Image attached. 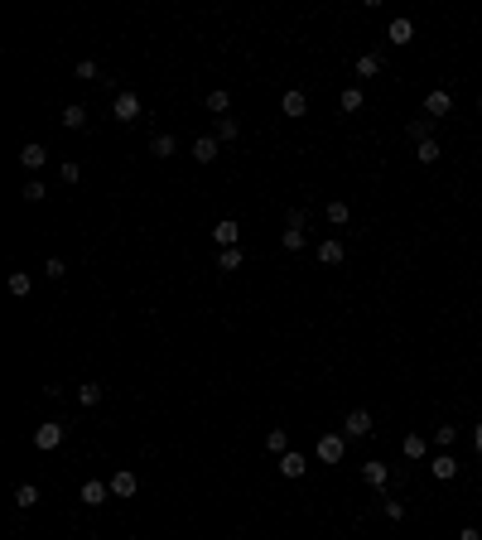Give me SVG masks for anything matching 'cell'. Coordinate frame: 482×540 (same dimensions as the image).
Here are the masks:
<instances>
[{"mask_svg": "<svg viewBox=\"0 0 482 540\" xmlns=\"http://www.w3.org/2000/svg\"><path fill=\"white\" fill-rule=\"evenodd\" d=\"M111 116H116L121 125L140 121V97H135V92H116V102H111Z\"/></svg>", "mask_w": 482, "mask_h": 540, "instance_id": "cell-1", "label": "cell"}, {"mask_svg": "<svg viewBox=\"0 0 482 540\" xmlns=\"http://www.w3.org/2000/svg\"><path fill=\"white\" fill-rule=\"evenodd\" d=\"M323 463H343V453H347V439L343 434H318V448H313Z\"/></svg>", "mask_w": 482, "mask_h": 540, "instance_id": "cell-2", "label": "cell"}, {"mask_svg": "<svg viewBox=\"0 0 482 540\" xmlns=\"http://www.w3.org/2000/svg\"><path fill=\"white\" fill-rule=\"evenodd\" d=\"M63 434H68L63 420H49V425H39V430H34V448H44V453H49V448H58V444H63Z\"/></svg>", "mask_w": 482, "mask_h": 540, "instance_id": "cell-3", "label": "cell"}, {"mask_svg": "<svg viewBox=\"0 0 482 540\" xmlns=\"http://www.w3.org/2000/svg\"><path fill=\"white\" fill-rule=\"evenodd\" d=\"M372 425H377V420H372V410H352V415L343 420V434H347V439H367Z\"/></svg>", "mask_w": 482, "mask_h": 540, "instance_id": "cell-4", "label": "cell"}, {"mask_svg": "<svg viewBox=\"0 0 482 540\" xmlns=\"http://www.w3.org/2000/svg\"><path fill=\"white\" fill-rule=\"evenodd\" d=\"M217 150H222V140H217V135H198V140H193V159H198V164H212V159H217Z\"/></svg>", "mask_w": 482, "mask_h": 540, "instance_id": "cell-5", "label": "cell"}, {"mask_svg": "<svg viewBox=\"0 0 482 540\" xmlns=\"http://www.w3.org/2000/svg\"><path fill=\"white\" fill-rule=\"evenodd\" d=\"M236 236H241V227H236L232 217H222V222L212 227V241H217V251H227V246H236Z\"/></svg>", "mask_w": 482, "mask_h": 540, "instance_id": "cell-6", "label": "cell"}, {"mask_svg": "<svg viewBox=\"0 0 482 540\" xmlns=\"http://www.w3.org/2000/svg\"><path fill=\"white\" fill-rule=\"evenodd\" d=\"M449 111H454V97H449V92L434 87V92L424 97V116H429V121H434V116H449Z\"/></svg>", "mask_w": 482, "mask_h": 540, "instance_id": "cell-7", "label": "cell"}, {"mask_svg": "<svg viewBox=\"0 0 482 540\" xmlns=\"http://www.w3.org/2000/svg\"><path fill=\"white\" fill-rule=\"evenodd\" d=\"M429 473H434L439 482H449V478L458 473V458H454V453H434V458H429Z\"/></svg>", "mask_w": 482, "mask_h": 540, "instance_id": "cell-8", "label": "cell"}, {"mask_svg": "<svg viewBox=\"0 0 482 540\" xmlns=\"http://www.w3.org/2000/svg\"><path fill=\"white\" fill-rule=\"evenodd\" d=\"M111 497V482H101V478H92V482H83V502L87 507H101Z\"/></svg>", "mask_w": 482, "mask_h": 540, "instance_id": "cell-9", "label": "cell"}, {"mask_svg": "<svg viewBox=\"0 0 482 540\" xmlns=\"http://www.w3.org/2000/svg\"><path fill=\"white\" fill-rule=\"evenodd\" d=\"M19 164H24V169H44V164H49V150H44V145H34V140H29V145H24V150H19Z\"/></svg>", "mask_w": 482, "mask_h": 540, "instance_id": "cell-10", "label": "cell"}, {"mask_svg": "<svg viewBox=\"0 0 482 540\" xmlns=\"http://www.w3.org/2000/svg\"><path fill=\"white\" fill-rule=\"evenodd\" d=\"M400 448H405V458H410V463H420V458L429 453V439H424V434H405V439H400Z\"/></svg>", "mask_w": 482, "mask_h": 540, "instance_id": "cell-11", "label": "cell"}, {"mask_svg": "<svg viewBox=\"0 0 482 540\" xmlns=\"http://www.w3.org/2000/svg\"><path fill=\"white\" fill-rule=\"evenodd\" d=\"M135 487H140V482H135L130 468H121V473L111 478V497H135Z\"/></svg>", "mask_w": 482, "mask_h": 540, "instance_id": "cell-12", "label": "cell"}, {"mask_svg": "<svg viewBox=\"0 0 482 540\" xmlns=\"http://www.w3.org/2000/svg\"><path fill=\"white\" fill-rule=\"evenodd\" d=\"M304 468H309V463H304V453H299V448L280 453V473H285V478H304Z\"/></svg>", "mask_w": 482, "mask_h": 540, "instance_id": "cell-13", "label": "cell"}, {"mask_svg": "<svg viewBox=\"0 0 482 540\" xmlns=\"http://www.w3.org/2000/svg\"><path fill=\"white\" fill-rule=\"evenodd\" d=\"M207 111H212V116L222 121V116L232 111V92H227V87H217V92H207Z\"/></svg>", "mask_w": 482, "mask_h": 540, "instance_id": "cell-14", "label": "cell"}, {"mask_svg": "<svg viewBox=\"0 0 482 540\" xmlns=\"http://www.w3.org/2000/svg\"><path fill=\"white\" fill-rule=\"evenodd\" d=\"M362 478H367V482H372V487H386V482H390V468H386V463H377V458H372V463H362Z\"/></svg>", "mask_w": 482, "mask_h": 540, "instance_id": "cell-15", "label": "cell"}, {"mask_svg": "<svg viewBox=\"0 0 482 540\" xmlns=\"http://www.w3.org/2000/svg\"><path fill=\"white\" fill-rule=\"evenodd\" d=\"M174 150H179L174 135H155V140H150V155H155V159H174Z\"/></svg>", "mask_w": 482, "mask_h": 540, "instance_id": "cell-16", "label": "cell"}, {"mask_svg": "<svg viewBox=\"0 0 482 540\" xmlns=\"http://www.w3.org/2000/svg\"><path fill=\"white\" fill-rule=\"evenodd\" d=\"M101 396H106L101 381H83V386H78V401H83V406H101Z\"/></svg>", "mask_w": 482, "mask_h": 540, "instance_id": "cell-17", "label": "cell"}, {"mask_svg": "<svg viewBox=\"0 0 482 540\" xmlns=\"http://www.w3.org/2000/svg\"><path fill=\"white\" fill-rule=\"evenodd\" d=\"M318 261H323V265H338V261H343V241H338V236H328V241L318 246Z\"/></svg>", "mask_w": 482, "mask_h": 540, "instance_id": "cell-18", "label": "cell"}, {"mask_svg": "<svg viewBox=\"0 0 482 540\" xmlns=\"http://www.w3.org/2000/svg\"><path fill=\"white\" fill-rule=\"evenodd\" d=\"M34 502H39V487H34V482H19V487H15V507H19V512H29Z\"/></svg>", "mask_w": 482, "mask_h": 540, "instance_id": "cell-19", "label": "cell"}, {"mask_svg": "<svg viewBox=\"0 0 482 540\" xmlns=\"http://www.w3.org/2000/svg\"><path fill=\"white\" fill-rule=\"evenodd\" d=\"M328 222H333V227H347V222H352V208H347L343 198H333V203H328Z\"/></svg>", "mask_w": 482, "mask_h": 540, "instance_id": "cell-20", "label": "cell"}, {"mask_svg": "<svg viewBox=\"0 0 482 540\" xmlns=\"http://www.w3.org/2000/svg\"><path fill=\"white\" fill-rule=\"evenodd\" d=\"M386 34H390V44H410L415 24H410V19H390V29H386Z\"/></svg>", "mask_w": 482, "mask_h": 540, "instance_id": "cell-21", "label": "cell"}, {"mask_svg": "<svg viewBox=\"0 0 482 540\" xmlns=\"http://www.w3.org/2000/svg\"><path fill=\"white\" fill-rule=\"evenodd\" d=\"M439 155H444V150H439V140H420V145H415V159H420V164H434Z\"/></svg>", "mask_w": 482, "mask_h": 540, "instance_id": "cell-22", "label": "cell"}, {"mask_svg": "<svg viewBox=\"0 0 482 540\" xmlns=\"http://www.w3.org/2000/svg\"><path fill=\"white\" fill-rule=\"evenodd\" d=\"M241 261H246V256H241L236 246H227V251H217V270H241Z\"/></svg>", "mask_w": 482, "mask_h": 540, "instance_id": "cell-23", "label": "cell"}, {"mask_svg": "<svg viewBox=\"0 0 482 540\" xmlns=\"http://www.w3.org/2000/svg\"><path fill=\"white\" fill-rule=\"evenodd\" d=\"M266 448H270V453H275V458H280V453H289V434L280 430V425H275V430L266 434Z\"/></svg>", "mask_w": 482, "mask_h": 540, "instance_id": "cell-24", "label": "cell"}, {"mask_svg": "<svg viewBox=\"0 0 482 540\" xmlns=\"http://www.w3.org/2000/svg\"><path fill=\"white\" fill-rule=\"evenodd\" d=\"M280 107H285V116H304V111H309V97H304V92H285Z\"/></svg>", "mask_w": 482, "mask_h": 540, "instance_id": "cell-25", "label": "cell"}, {"mask_svg": "<svg viewBox=\"0 0 482 540\" xmlns=\"http://www.w3.org/2000/svg\"><path fill=\"white\" fill-rule=\"evenodd\" d=\"M63 125H68V130H83V125H87V111L78 107V102H73V107H63Z\"/></svg>", "mask_w": 482, "mask_h": 540, "instance_id": "cell-26", "label": "cell"}, {"mask_svg": "<svg viewBox=\"0 0 482 540\" xmlns=\"http://www.w3.org/2000/svg\"><path fill=\"white\" fill-rule=\"evenodd\" d=\"M377 73H381V58H377V53H362V58H357V78H377Z\"/></svg>", "mask_w": 482, "mask_h": 540, "instance_id": "cell-27", "label": "cell"}, {"mask_svg": "<svg viewBox=\"0 0 482 540\" xmlns=\"http://www.w3.org/2000/svg\"><path fill=\"white\" fill-rule=\"evenodd\" d=\"M338 107H343V111H362V87H343Z\"/></svg>", "mask_w": 482, "mask_h": 540, "instance_id": "cell-28", "label": "cell"}, {"mask_svg": "<svg viewBox=\"0 0 482 540\" xmlns=\"http://www.w3.org/2000/svg\"><path fill=\"white\" fill-rule=\"evenodd\" d=\"M280 246H285V251H299V246H304V227H285Z\"/></svg>", "mask_w": 482, "mask_h": 540, "instance_id": "cell-29", "label": "cell"}, {"mask_svg": "<svg viewBox=\"0 0 482 540\" xmlns=\"http://www.w3.org/2000/svg\"><path fill=\"white\" fill-rule=\"evenodd\" d=\"M236 130H241V125H236V121H232V116H222V121H217V130H212V135H217V140H236Z\"/></svg>", "mask_w": 482, "mask_h": 540, "instance_id": "cell-30", "label": "cell"}, {"mask_svg": "<svg viewBox=\"0 0 482 540\" xmlns=\"http://www.w3.org/2000/svg\"><path fill=\"white\" fill-rule=\"evenodd\" d=\"M24 198H29V203H44V198H49V189H44L39 179H29V184H24Z\"/></svg>", "mask_w": 482, "mask_h": 540, "instance_id": "cell-31", "label": "cell"}, {"mask_svg": "<svg viewBox=\"0 0 482 540\" xmlns=\"http://www.w3.org/2000/svg\"><path fill=\"white\" fill-rule=\"evenodd\" d=\"M44 275H49V280H63V275H68V265H63L58 256H49V261H44Z\"/></svg>", "mask_w": 482, "mask_h": 540, "instance_id": "cell-32", "label": "cell"}, {"mask_svg": "<svg viewBox=\"0 0 482 540\" xmlns=\"http://www.w3.org/2000/svg\"><path fill=\"white\" fill-rule=\"evenodd\" d=\"M454 425H434V444H439V448H449V444H454Z\"/></svg>", "mask_w": 482, "mask_h": 540, "instance_id": "cell-33", "label": "cell"}, {"mask_svg": "<svg viewBox=\"0 0 482 540\" xmlns=\"http://www.w3.org/2000/svg\"><path fill=\"white\" fill-rule=\"evenodd\" d=\"M410 140H415V145L429 140V116H424V121H410Z\"/></svg>", "mask_w": 482, "mask_h": 540, "instance_id": "cell-34", "label": "cell"}, {"mask_svg": "<svg viewBox=\"0 0 482 540\" xmlns=\"http://www.w3.org/2000/svg\"><path fill=\"white\" fill-rule=\"evenodd\" d=\"M10 295H29V275H24V270L10 275Z\"/></svg>", "mask_w": 482, "mask_h": 540, "instance_id": "cell-35", "label": "cell"}, {"mask_svg": "<svg viewBox=\"0 0 482 540\" xmlns=\"http://www.w3.org/2000/svg\"><path fill=\"white\" fill-rule=\"evenodd\" d=\"M58 174H63V184H78V179H83V169H78L73 159H63V169H58Z\"/></svg>", "mask_w": 482, "mask_h": 540, "instance_id": "cell-36", "label": "cell"}, {"mask_svg": "<svg viewBox=\"0 0 482 540\" xmlns=\"http://www.w3.org/2000/svg\"><path fill=\"white\" fill-rule=\"evenodd\" d=\"M78 78H83V82H96V63H92V58H83V63H78Z\"/></svg>", "mask_w": 482, "mask_h": 540, "instance_id": "cell-37", "label": "cell"}, {"mask_svg": "<svg viewBox=\"0 0 482 540\" xmlns=\"http://www.w3.org/2000/svg\"><path fill=\"white\" fill-rule=\"evenodd\" d=\"M458 540H482V531H478V526H463V531H458Z\"/></svg>", "mask_w": 482, "mask_h": 540, "instance_id": "cell-38", "label": "cell"}, {"mask_svg": "<svg viewBox=\"0 0 482 540\" xmlns=\"http://www.w3.org/2000/svg\"><path fill=\"white\" fill-rule=\"evenodd\" d=\"M473 448H478V453H482V420H478V425H473Z\"/></svg>", "mask_w": 482, "mask_h": 540, "instance_id": "cell-39", "label": "cell"}, {"mask_svg": "<svg viewBox=\"0 0 482 540\" xmlns=\"http://www.w3.org/2000/svg\"><path fill=\"white\" fill-rule=\"evenodd\" d=\"M478 107H482V102H478Z\"/></svg>", "mask_w": 482, "mask_h": 540, "instance_id": "cell-40", "label": "cell"}]
</instances>
